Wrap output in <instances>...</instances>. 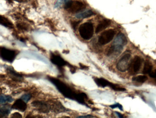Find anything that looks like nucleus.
Wrapping results in <instances>:
<instances>
[{
	"instance_id": "b1692460",
	"label": "nucleus",
	"mask_w": 156,
	"mask_h": 118,
	"mask_svg": "<svg viewBox=\"0 0 156 118\" xmlns=\"http://www.w3.org/2000/svg\"><path fill=\"white\" fill-rule=\"evenodd\" d=\"M79 65H80V68L81 69H84V70H87V69H89V67L85 66V65H83V64H81V63H80Z\"/></svg>"
},
{
	"instance_id": "ddd939ff",
	"label": "nucleus",
	"mask_w": 156,
	"mask_h": 118,
	"mask_svg": "<svg viewBox=\"0 0 156 118\" xmlns=\"http://www.w3.org/2000/svg\"><path fill=\"white\" fill-rule=\"evenodd\" d=\"M111 23V22L110 20H107V19L103 20L97 25V27L96 28V30H95V32L96 33L100 32L102 31L103 30L106 29L107 27H108L110 25Z\"/></svg>"
},
{
	"instance_id": "412c9836",
	"label": "nucleus",
	"mask_w": 156,
	"mask_h": 118,
	"mask_svg": "<svg viewBox=\"0 0 156 118\" xmlns=\"http://www.w3.org/2000/svg\"><path fill=\"white\" fill-rule=\"evenodd\" d=\"M31 97H32V96L30 94H25L21 97V99L26 103H27L31 99Z\"/></svg>"
},
{
	"instance_id": "9d476101",
	"label": "nucleus",
	"mask_w": 156,
	"mask_h": 118,
	"mask_svg": "<svg viewBox=\"0 0 156 118\" xmlns=\"http://www.w3.org/2000/svg\"><path fill=\"white\" fill-rule=\"evenodd\" d=\"M50 110L55 113H63L67 111L68 110L63 106L59 101L51 100L49 101Z\"/></svg>"
},
{
	"instance_id": "39448f33",
	"label": "nucleus",
	"mask_w": 156,
	"mask_h": 118,
	"mask_svg": "<svg viewBox=\"0 0 156 118\" xmlns=\"http://www.w3.org/2000/svg\"><path fill=\"white\" fill-rule=\"evenodd\" d=\"M132 61L130 54L126 53L124 55L119 59L116 66L117 69L121 72L126 71L132 64Z\"/></svg>"
},
{
	"instance_id": "cd10ccee",
	"label": "nucleus",
	"mask_w": 156,
	"mask_h": 118,
	"mask_svg": "<svg viewBox=\"0 0 156 118\" xmlns=\"http://www.w3.org/2000/svg\"><path fill=\"white\" fill-rule=\"evenodd\" d=\"M115 114H116V115H117V116H118V117L119 118H123V115H122V114H121V113H119V112H115Z\"/></svg>"
},
{
	"instance_id": "f3484780",
	"label": "nucleus",
	"mask_w": 156,
	"mask_h": 118,
	"mask_svg": "<svg viewBox=\"0 0 156 118\" xmlns=\"http://www.w3.org/2000/svg\"><path fill=\"white\" fill-rule=\"evenodd\" d=\"M0 24L5 27H10V28L13 27L12 24L8 19L1 15H0Z\"/></svg>"
},
{
	"instance_id": "a211bd4d",
	"label": "nucleus",
	"mask_w": 156,
	"mask_h": 118,
	"mask_svg": "<svg viewBox=\"0 0 156 118\" xmlns=\"http://www.w3.org/2000/svg\"><path fill=\"white\" fill-rule=\"evenodd\" d=\"M12 98L11 96L3 95L0 96V105L4 104L7 102H12Z\"/></svg>"
},
{
	"instance_id": "dca6fc26",
	"label": "nucleus",
	"mask_w": 156,
	"mask_h": 118,
	"mask_svg": "<svg viewBox=\"0 0 156 118\" xmlns=\"http://www.w3.org/2000/svg\"><path fill=\"white\" fill-rule=\"evenodd\" d=\"M94 14V13L91 10H87V11L77 14L76 17L78 19H84V18L90 17Z\"/></svg>"
},
{
	"instance_id": "20e7f679",
	"label": "nucleus",
	"mask_w": 156,
	"mask_h": 118,
	"mask_svg": "<svg viewBox=\"0 0 156 118\" xmlns=\"http://www.w3.org/2000/svg\"><path fill=\"white\" fill-rule=\"evenodd\" d=\"M94 80L96 85L100 87L105 88V87L109 86L115 91H124L126 90V89L122 87L117 84L111 83L107 79L103 78H96L94 79Z\"/></svg>"
},
{
	"instance_id": "a878e982",
	"label": "nucleus",
	"mask_w": 156,
	"mask_h": 118,
	"mask_svg": "<svg viewBox=\"0 0 156 118\" xmlns=\"http://www.w3.org/2000/svg\"><path fill=\"white\" fill-rule=\"evenodd\" d=\"M79 23H80V22H74L72 23V26L74 27V29H76V27L77 26Z\"/></svg>"
},
{
	"instance_id": "1a4fd4ad",
	"label": "nucleus",
	"mask_w": 156,
	"mask_h": 118,
	"mask_svg": "<svg viewBox=\"0 0 156 118\" xmlns=\"http://www.w3.org/2000/svg\"><path fill=\"white\" fill-rule=\"evenodd\" d=\"M32 106L37 111L42 113H48L50 110L49 103L43 101H34L31 103Z\"/></svg>"
},
{
	"instance_id": "423d86ee",
	"label": "nucleus",
	"mask_w": 156,
	"mask_h": 118,
	"mask_svg": "<svg viewBox=\"0 0 156 118\" xmlns=\"http://www.w3.org/2000/svg\"><path fill=\"white\" fill-rule=\"evenodd\" d=\"M85 6L83 3L78 1H68L65 4V8L69 12L78 13L83 11Z\"/></svg>"
},
{
	"instance_id": "393cba45",
	"label": "nucleus",
	"mask_w": 156,
	"mask_h": 118,
	"mask_svg": "<svg viewBox=\"0 0 156 118\" xmlns=\"http://www.w3.org/2000/svg\"><path fill=\"white\" fill-rule=\"evenodd\" d=\"M77 118H94L93 116H91V115H86V116H79L77 117Z\"/></svg>"
},
{
	"instance_id": "c85d7f7f",
	"label": "nucleus",
	"mask_w": 156,
	"mask_h": 118,
	"mask_svg": "<svg viewBox=\"0 0 156 118\" xmlns=\"http://www.w3.org/2000/svg\"><path fill=\"white\" fill-rule=\"evenodd\" d=\"M154 73H155V74L156 76V70H155V72H154Z\"/></svg>"
},
{
	"instance_id": "f257e3e1",
	"label": "nucleus",
	"mask_w": 156,
	"mask_h": 118,
	"mask_svg": "<svg viewBox=\"0 0 156 118\" xmlns=\"http://www.w3.org/2000/svg\"><path fill=\"white\" fill-rule=\"evenodd\" d=\"M47 78L64 97L69 99L75 100L80 104L89 107L86 103V100L88 99L86 94L76 91L66 83L55 78L48 76Z\"/></svg>"
},
{
	"instance_id": "6ab92c4d",
	"label": "nucleus",
	"mask_w": 156,
	"mask_h": 118,
	"mask_svg": "<svg viewBox=\"0 0 156 118\" xmlns=\"http://www.w3.org/2000/svg\"><path fill=\"white\" fill-rule=\"evenodd\" d=\"M153 66L148 61H146L144 66L143 73L144 74H149L152 71Z\"/></svg>"
},
{
	"instance_id": "f03ea898",
	"label": "nucleus",
	"mask_w": 156,
	"mask_h": 118,
	"mask_svg": "<svg viewBox=\"0 0 156 118\" xmlns=\"http://www.w3.org/2000/svg\"><path fill=\"white\" fill-rule=\"evenodd\" d=\"M127 43V39L125 35L122 33L118 34L108 50L107 56H110L114 53H120L123 49L124 46L126 45Z\"/></svg>"
},
{
	"instance_id": "f8f14e48",
	"label": "nucleus",
	"mask_w": 156,
	"mask_h": 118,
	"mask_svg": "<svg viewBox=\"0 0 156 118\" xmlns=\"http://www.w3.org/2000/svg\"><path fill=\"white\" fill-rule=\"evenodd\" d=\"M12 109L16 110L21 112H24L26 110L27 106L26 103L21 99H17L14 103L12 107Z\"/></svg>"
},
{
	"instance_id": "4be33fe9",
	"label": "nucleus",
	"mask_w": 156,
	"mask_h": 118,
	"mask_svg": "<svg viewBox=\"0 0 156 118\" xmlns=\"http://www.w3.org/2000/svg\"><path fill=\"white\" fill-rule=\"evenodd\" d=\"M110 107L112 109L116 108H118L120 110L123 111L122 106L121 104H119V103H117V104H114V105H111V106H110Z\"/></svg>"
},
{
	"instance_id": "6e6552de",
	"label": "nucleus",
	"mask_w": 156,
	"mask_h": 118,
	"mask_svg": "<svg viewBox=\"0 0 156 118\" xmlns=\"http://www.w3.org/2000/svg\"><path fill=\"white\" fill-rule=\"evenodd\" d=\"M115 34V32L112 29L105 31L99 37L98 42L102 45L107 44L113 40Z\"/></svg>"
},
{
	"instance_id": "7ed1b4c3",
	"label": "nucleus",
	"mask_w": 156,
	"mask_h": 118,
	"mask_svg": "<svg viewBox=\"0 0 156 118\" xmlns=\"http://www.w3.org/2000/svg\"><path fill=\"white\" fill-rule=\"evenodd\" d=\"M79 33L81 37L85 40H89L94 34V27L92 24L86 22L83 24L79 27Z\"/></svg>"
},
{
	"instance_id": "aec40b11",
	"label": "nucleus",
	"mask_w": 156,
	"mask_h": 118,
	"mask_svg": "<svg viewBox=\"0 0 156 118\" xmlns=\"http://www.w3.org/2000/svg\"><path fill=\"white\" fill-rule=\"evenodd\" d=\"M148 79V78L145 76H137L133 77L132 79L133 81H136L140 83H144Z\"/></svg>"
},
{
	"instance_id": "2eb2a0df",
	"label": "nucleus",
	"mask_w": 156,
	"mask_h": 118,
	"mask_svg": "<svg viewBox=\"0 0 156 118\" xmlns=\"http://www.w3.org/2000/svg\"><path fill=\"white\" fill-rule=\"evenodd\" d=\"M7 70L10 76L14 80L20 81L23 79V76L21 74L16 72L15 70H14L13 69L8 68H7Z\"/></svg>"
},
{
	"instance_id": "9b49d317",
	"label": "nucleus",
	"mask_w": 156,
	"mask_h": 118,
	"mask_svg": "<svg viewBox=\"0 0 156 118\" xmlns=\"http://www.w3.org/2000/svg\"><path fill=\"white\" fill-rule=\"evenodd\" d=\"M50 60L54 65L58 67V68L62 69V67L66 66H68V63L66 60H64L61 56L58 55H56L54 54H51L50 56Z\"/></svg>"
},
{
	"instance_id": "0eeeda50",
	"label": "nucleus",
	"mask_w": 156,
	"mask_h": 118,
	"mask_svg": "<svg viewBox=\"0 0 156 118\" xmlns=\"http://www.w3.org/2000/svg\"><path fill=\"white\" fill-rule=\"evenodd\" d=\"M16 55L15 51L7 49L5 47H0V57L4 61L12 63Z\"/></svg>"
},
{
	"instance_id": "4468645a",
	"label": "nucleus",
	"mask_w": 156,
	"mask_h": 118,
	"mask_svg": "<svg viewBox=\"0 0 156 118\" xmlns=\"http://www.w3.org/2000/svg\"><path fill=\"white\" fill-rule=\"evenodd\" d=\"M142 65V60L141 58L138 56H135L133 60L132 61L133 70L135 73H136L139 71Z\"/></svg>"
},
{
	"instance_id": "bb28decb",
	"label": "nucleus",
	"mask_w": 156,
	"mask_h": 118,
	"mask_svg": "<svg viewBox=\"0 0 156 118\" xmlns=\"http://www.w3.org/2000/svg\"><path fill=\"white\" fill-rule=\"evenodd\" d=\"M149 76H150V77H151L154 78L156 77V75L155 74V73H153V72H151L149 73Z\"/></svg>"
},
{
	"instance_id": "5701e85b",
	"label": "nucleus",
	"mask_w": 156,
	"mask_h": 118,
	"mask_svg": "<svg viewBox=\"0 0 156 118\" xmlns=\"http://www.w3.org/2000/svg\"><path fill=\"white\" fill-rule=\"evenodd\" d=\"M11 118H22V116L20 113H18V112H16V113L12 114V116H11Z\"/></svg>"
}]
</instances>
